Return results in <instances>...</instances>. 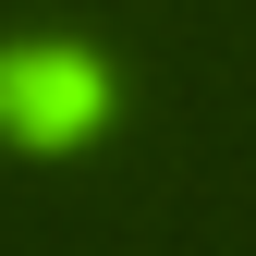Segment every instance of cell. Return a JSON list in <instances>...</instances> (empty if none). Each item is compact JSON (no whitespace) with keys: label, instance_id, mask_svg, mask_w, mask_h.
<instances>
[{"label":"cell","instance_id":"obj_1","mask_svg":"<svg viewBox=\"0 0 256 256\" xmlns=\"http://www.w3.org/2000/svg\"><path fill=\"white\" fill-rule=\"evenodd\" d=\"M98 122H110V74L86 49H12L0 61V134L74 146V134H98Z\"/></svg>","mask_w":256,"mask_h":256}]
</instances>
